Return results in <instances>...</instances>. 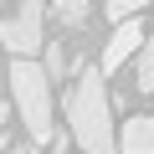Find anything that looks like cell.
Instances as JSON below:
<instances>
[{
    "mask_svg": "<svg viewBox=\"0 0 154 154\" xmlns=\"http://www.w3.org/2000/svg\"><path fill=\"white\" fill-rule=\"evenodd\" d=\"M67 128H72L82 154H123L118 128H113V103H108L103 67H82L77 82L67 88Z\"/></svg>",
    "mask_w": 154,
    "mask_h": 154,
    "instance_id": "1",
    "label": "cell"
},
{
    "mask_svg": "<svg viewBox=\"0 0 154 154\" xmlns=\"http://www.w3.org/2000/svg\"><path fill=\"white\" fill-rule=\"evenodd\" d=\"M11 103L21 113V128L36 149H51L57 139V98H51V72L36 57H11Z\"/></svg>",
    "mask_w": 154,
    "mask_h": 154,
    "instance_id": "2",
    "label": "cell"
},
{
    "mask_svg": "<svg viewBox=\"0 0 154 154\" xmlns=\"http://www.w3.org/2000/svg\"><path fill=\"white\" fill-rule=\"evenodd\" d=\"M5 51L11 57H41L46 51V5L41 0H21V5L5 16Z\"/></svg>",
    "mask_w": 154,
    "mask_h": 154,
    "instance_id": "3",
    "label": "cell"
},
{
    "mask_svg": "<svg viewBox=\"0 0 154 154\" xmlns=\"http://www.w3.org/2000/svg\"><path fill=\"white\" fill-rule=\"evenodd\" d=\"M144 41H149V36H144V21H139V16L123 21V26H113V36L103 41V72H118L128 57H139Z\"/></svg>",
    "mask_w": 154,
    "mask_h": 154,
    "instance_id": "4",
    "label": "cell"
},
{
    "mask_svg": "<svg viewBox=\"0 0 154 154\" xmlns=\"http://www.w3.org/2000/svg\"><path fill=\"white\" fill-rule=\"evenodd\" d=\"M118 144L123 154H154V113H134L118 123Z\"/></svg>",
    "mask_w": 154,
    "mask_h": 154,
    "instance_id": "5",
    "label": "cell"
},
{
    "mask_svg": "<svg viewBox=\"0 0 154 154\" xmlns=\"http://www.w3.org/2000/svg\"><path fill=\"white\" fill-rule=\"evenodd\" d=\"M46 72H51V82H67V77H77V72H82V62H77V57H67V46L62 41H46Z\"/></svg>",
    "mask_w": 154,
    "mask_h": 154,
    "instance_id": "6",
    "label": "cell"
},
{
    "mask_svg": "<svg viewBox=\"0 0 154 154\" xmlns=\"http://www.w3.org/2000/svg\"><path fill=\"white\" fill-rule=\"evenodd\" d=\"M134 93L154 98V36H149V41H144V51L134 57Z\"/></svg>",
    "mask_w": 154,
    "mask_h": 154,
    "instance_id": "7",
    "label": "cell"
},
{
    "mask_svg": "<svg viewBox=\"0 0 154 154\" xmlns=\"http://www.w3.org/2000/svg\"><path fill=\"white\" fill-rule=\"evenodd\" d=\"M51 16H57L67 31H77V26L88 21V0H51Z\"/></svg>",
    "mask_w": 154,
    "mask_h": 154,
    "instance_id": "8",
    "label": "cell"
},
{
    "mask_svg": "<svg viewBox=\"0 0 154 154\" xmlns=\"http://www.w3.org/2000/svg\"><path fill=\"white\" fill-rule=\"evenodd\" d=\"M144 5H149V0H103V11H108V21H113V26H123V21L144 16Z\"/></svg>",
    "mask_w": 154,
    "mask_h": 154,
    "instance_id": "9",
    "label": "cell"
},
{
    "mask_svg": "<svg viewBox=\"0 0 154 154\" xmlns=\"http://www.w3.org/2000/svg\"><path fill=\"white\" fill-rule=\"evenodd\" d=\"M5 154H46V149H36V144H26V149H5Z\"/></svg>",
    "mask_w": 154,
    "mask_h": 154,
    "instance_id": "10",
    "label": "cell"
}]
</instances>
